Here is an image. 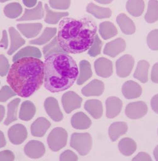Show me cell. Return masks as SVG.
<instances>
[{"label":"cell","mask_w":158,"mask_h":161,"mask_svg":"<svg viewBox=\"0 0 158 161\" xmlns=\"http://www.w3.org/2000/svg\"><path fill=\"white\" fill-rule=\"evenodd\" d=\"M97 29L95 20L90 17H65L59 23L58 40L67 54L83 53L93 44Z\"/></svg>","instance_id":"1"},{"label":"cell","mask_w":158,"mask_h":161,"mask_svg":"<svg viewBox=\"0 0 158 161\" xmlns=\"http://www.w3.org/2000/svg\"><path fill=\"white\" fill-rule=\"evenodd\" d=\"M44 78L42 61L33 57H26L14 62L8 73L7 82L17 95L28 98L38 90Z\"/></svg>","instance_id":"2"},{"label":"cell","mask_w":158,"mask_h":161,"mask_svg":"<svg viewBox=\"0 0 158 161\" xmlns=\"http://www.w3.org/2000/svg\"><path fill=\"white\" fill-rule=\"evenodd\" d=\"M44 64V86L51 92L67 90L79 75L77 64L67 53H58L46 58Z\"/></svg>","instance_id":"3"},{"label":"cell","mask_w":158,"mask_h":161,"mask_svg":"<svg viewBox=\"0 0 158 161\" xmlns=\"http://www.w3.org/2000/svg\"><path fill=\"white\" fill-rule=\"evenodd\" d=\"M92 145L93 140L90 134L76 133L72 134L70 145L80 155L85 156L88 154L92 149Z\"/></svg>","instance_id":"4"},{"label":"cell","mask_w":158,"mask_h":161,"mask_svg":"<svg viewBox=\"0 0 158 161\" xmlns=\"http://www.w3.org/2000/svg\"><path fill=\"white\" fill-rule=\"evenodd\" d=\"M68 134L61 127H57L52 130L48 136L47 142L48 147L53 152H58L66 146Z\"/></svg>","instance_id":"5"},{"label":"cell","mask_w":158,"mask_h":161,"mask_svg":"<svg viewBox=\"0 0 158 161\" xmlns=\"http://www.w3.org/2000/svg\"><path fill=\"white\" fill-rule=\"evenodd\" d=\"M134 60L132 55L125 54L116 62V73L120 77L125 78L130 75L134 67Z\"/></svg>","instance_id":"6"},{"label":"cell","mask_w":158,"mask_h":161,"mask_svg":"<svg viewBox=\"0 0 158 161\" xmlns=\"http://www.w3.org/2000/svg\"><path fill=\"white\" fill-rule=\"evenodd\" d=\"M61 102L65 111L69 114L81 108L82 99L75 92H68L63 95Z\"/></svg>","instance_id":"7"},{"label":"cell","mask_w":158,"mask_h":161,"mask_svg":"<svg viewBox=\"0 0 158 161\" xmlns=\"http://www.w3.org/2000/svg\"><path fill=\"white\" fill-rule=\"evenodd\" d=\"M148 108L145 103L142 101L130 103L127 105L125 114L131 119H138L143 117L147 114Z\"/></svg>","instance_id":"8"},{"label":"cell","mask_w":158,"mask_h":161,"mask_svg":"<svg viewBox=\"0 0 158 161\" xmlns=\"http://www.w3.org/2000/svg\"><path fill=\"white\" fill-rule=\"evenodd\" d=\"M8 137L13 144L19 145L22 143L28 136L25 127L22 124L13 125L8 130Z\"/></svg>","instance_id":"9"},{"label":"cell","mask_w":158,"mask_h":161,"mask_svg":"<svg viewBox=\"0 0 158 161\" xmlns=\"http://www.w3.org/2000/svg\"><path fill=\"white\" fill-rule=\"evenodd\" d=\"M45 109L48 115L55 122H59L63 119V114L61 112L57 99L54 97H48L45 101Z\"/></svg>","instance_id":"10"},{"label":"cell","mask_w":158,"mask_h":161,"mask_svg":"<svg viewBox=\"0 0 158 161\" xmlns=\"http://www.w3.org/2000/svg\"><path fill=\"white\" fill-rule=\"evenodd\" d=\"M94 68L96 74L100 77L108 78L113 73V64L111 61L99 58L94 62Z\"/></svg>","instance_id":"11"},{"label":"cell","mask_w":158,"mask_h":161,"mask_svg":"<svg viewBox=\"0 0 158 161\" xmlns=\"http://www.w3.org/2000/svg\"><path fill=\"white\" fill-rule=\"evenodd\" d=\"M24 152L29 158L37 159L44 155L45 148L44 144L40 141L32 140L25 145Z\"/></svg>","instance_id":"12"},{"label":"cell","mask_w":158,"mask_h":161,"mask_svg":"<svg viewBox=\"0 0 158 161\" xmlns=\"http://www.w3.org/2000/svg\"><path fill=\"white\" fill-rule=\"evenodd\" d=\"M126 48L125 40L118 38L108 42L105 46L103 53L111 58H115L120 53L124 51Z\"/></svg>","instance_id":"13"},{"label":"cell","mask_w":158,"mask_h":161,"mask_svg":"<svg viewBox=\"0 0 158 161\" xmlns=\"http://www.w3.org/2000/svg\"><path fill=\"white\" fill-rule=\"evenodd\" d=\"M106 116L112 119L117 117L121 112L123 106L122 101L118 97L111 96L107 98L105 102Z\"/></svg>","instance_id":"14"},{"label":"cell","mask_w":158,"mask_h":161,"mask_svg":"<svg viewBox=\"0 0 158 161\" xmlns=\"http://www.w3.org/2000/svg\"><path fill=\"white\" fill-rule=\"evenodd\" d=\"M104 90V84L101 80L95 79L84 86L81 92L86 97L99 96L102 95Z\"/></svg>","instance_id":"15"},{"label":"cell","mask_w":158,"mask_h":161,"mask_svg":"<svg viewBox=\"0 0 158 161\" xmlns=\"http://www.w3.org/2000/svg\"><path fill=\"white\" fill-rule=\"evenodd\" d=\"M121 92L127 99H134L141 96L142 88L139 84L133 80H128L123 85Z\"/></svg>","instance_id":"16"},{"label":"cell","mask_w":158,"mask_h":161,"mask_svg":"<svg viewBox=\"0 0 158 161\" xmlns=\"http://www.w3.org/2000/svg\"><path fill=\"white\" fill-rule=\"evenodd\" d=\"M51 126V123L48 119L43 117L38 118L31 126V132L36 137H42Z\"/></svg>","instance_id":"17"},{"label":"cell","mask_w":158,"mask_h":161,"mask_svg":"<svg viewBox=\"0 0 158 161\" xmlns=\"http://www.w3.org/2000/svg\"><path fill=\"white\" fill-rule=\"evenodd\" d=\"M17 28L26 38H32L36 37L40 33L42 25L41 23L18 24Z\"/></svg>","instance_id":"18"},{"label":"cell","mask_w":158,"mask_h":161,"mask_svg":"<svg viewBox=\"0 0 158 161\" xmlns=\"http://www.w3.org/2000/svg\"><path fill=\"white\" fill-rule=\"evenodd\" d=\"M71 124L72 127L76 130H86L91 126L92 121L86 114L80 112L73 115Z\"/></svg>","instance_id":"19"},{"label":"cell","mask_w":158,"mask_h":161,"mask_svg":"<svg viewBox=\"0 0 158 161\" xmlns=\"http://www.w3.org/2000/svg\"><path fill=\"white\" fill-rule=\"evenodd\" d=\"M44 15V9L42 8V2H39L36 7L32 9H25L24 15L20 19H17V21H24V20H39L43 18Z\"/></svg>","instance_id":"20"},{"label":"cell","mask_w":158,"mask_h":161,"mask_svg":"<svg viewBox=\"0 0 158 161\" xmlns=\"http://www.w3.org/2000/svg\"><path fill=\"white\" fill-rule=\"evenodd\" d=\"M116 22L121 32L125 35H133L136 31V26L129 17L124 14H121L116 18Z\"/></svg>","instance_id":"21"},{"label":"cell","mask_w":158,"mask_h":161,"mask_svg":"<svg viewBox=\"0 0 158 161\" xmlns=\"http://www.w3.org/2000/svg\"><path fill=\"white\" fill-rule=\"evenodd\" d=\"M85 110L92 115L94 119L101 118L103 114V105L101 101L98 99H90L87 101L85 104Z\"/></svg>","instance_id":"22"},{"label":"cell","mask_w":158,"mask_h":161,"mask_svg":"<svg viewBox=\"0 0 158 161\" xmlns=\"http://www.w3.org/2000/svg\"><path fill=\"white\" fill-rule=\"evenodd\" d=\"M10 37L11 39V45L9 50L7 52L8 55H12L13 53L19 49V48L24 45L25 41L22 37L20 36L19 32L13 27L9 28Z\"/></svg>","instance_id":"23"},{"label":"cell","mask_w":158,"mask_h":161,"mask_svg":"<svg viewBox=\"0 0 158 161\" xmlns=\"http://www.w3.org/2000/svg\"><path fill=\"white\" fill-rule=\"evenodd\" d=\"M128 130V127L125 122L112 123L109 128V136L112 142L116 141L121 136L125 134Z\"/></svg>","instance_id":"24"},{"label":"cell","mask_w":158,"mask_h":161,"mask_svg":"<svg viewBox=\"0 0 158 161\" xmlns=\"http://www.w3.org/2000/svg\"><path fill=\"white\" fill-rule=\"evenodd\" d=\"M86 10L98 19H108L112 14L111 10L108 8L101 7L93 3L88 4Z\"/></svg>","instance_id":"25"},{"label":"cell","mask_w":158,"mask_h":161,"mask_svg":"<svg viewBox=\"0 0 158 161\" xmlns=\"http://www.w3.org/2000/svg\"><path fill=\"white\" fill-rule=\"evenodd\" d=\"M93 75L91 65L88 61L82 60L80 62V71L77 77L76 83L82 85L88 80Z\"/></svg>","instance_id":"26"},{"label":"cell","mask_w":158,"mask_h":161,"mask_svg":"<svg viewBox=\"0 0 158 161\" xmlns=\"http://www.w3.org/2000/svg\"><path fill=\"white\" fill-rule=\"evenodd\" d=\"M150 64L147 61L140 60L138 62L136 69L133 74V77L143 83L148 80V72Z\"/></svg>","instance_id":"27"},{"label":"cell","mask_w":158,"mask_h":161,"mask_svg":"<svg viewBox=\"0 0 158 161\" xmlns=\"http://www.w3.org/2000/svg\"><path fill=\"white\" fill-rule=\"evenodd\" d=\"M118 149L123 155L130 156L136 152L137 144L132 139L125 137L121 140L118 144Z\"/></svg>","instance_id":"28"},{"label":"cell","mask_w":158,"mask_h":161,"mask_svg":"<svg viewBox=\"0 0 158 161\" xmlns=\"http://www.w3.org/2000/svg\"><path fill=\"white\" fill-rule=\"evenodd\" d=\"M36 114V107L33 103L26 101L20 106V118L22 120L29 121L33 118Z\"/></svg>","instance_id":"29"},{"label":"cell","mask_w":158,"mask_h":161,"mask_svg":"<svg viewBox=\"0 0 158 161\" xmlns=\"http://www.w3.org/2000/svg\"><path fill=\"white\" fill-rule=\"evenodd\" d=\"M126 8L130 15L137 17L143 14L145 8V2L144 0H128Z\"/></svg>","instance_id":"30"},{"label":"cell","mask_w":158,"mask_h":161,"mask_svg":"<svg viewBox=\"0 0 158 161\" xmlns=\"http://www.w3.org/2000/svg\"><path fill=\"white\" fill-rule=\"evenodd\" d=\"M117 32L116 26L111 22L106 21L99 24V33L104 40H108L116 36Z\"/></svg>","instance_id":"31"},{"label":"cell","mask_w":158,"mask_h":161,"mask_svg":"<svg viewBox=\"0 0 158 161\" xmlns=\"http://www.w3.org/2000/svg\"><path fill=\"white\" fill-rule=\"evenodd\" d=\"M26 57H33L39 59L42 57V53L38 48L33 46H26L19 51L13 58V62Z\"/></svg>","instance_id":"32"},{"label":"cell","mask_w":158,"mask_h":161,"mask_svg":"<svg viewBox=\"0 0 158 161\" xmlns=\"http://www.w3.org/2000/svg\"><path fill=\"white\" fill-rule=\"evenodd\" d=\"M57 33V29L55 28H46L42 35L38 38L30 40L29 43L32 45H42L48 42Z\"/></svg>","instance_id":"33"},{"label":"cell","mask_w":158,"mask_h":161,"mask_svg":"<svg viewBox=\"0 0 158 161\" xmlns=\"http://www.w3.org/2000/svg\"><path fill=\"white\" fill-rule=\"evenodd\" d=\"M42 52L45 59L51 55L58 53H66L61 47L58 40V37H55L51 42L42 48Z\"/></svg>","instance_id":"34"},{"label":"cell","mask_w":158,"mask_h":161,"mask_svg":"<svg viewBox=\"0 0 158 161\" xmlns=\"http://www.w3.org/2000/svg\"><path fill=\"white\" fill-rule=\"evenodd\" d=\"M20 99L16 98L8 104L7 117L4 122L5 125H9L10 124L17 120V114Z\"/></svg>","instance_id":"35"},{"label":"cell","mask_w":158,"mask_h":161,"mask_svg":"<svg viewBox=\"0 0 158 161\" xmlns=\"http://www.w3.org/2000/svg\"><path fill=\"white\" fill-rule=\"evenodd\" d=\"M146 21L149 23H153L158 20V1L150 0L147 12L145 16Z\"/></svg>","instance_id":"36"},{"label":"cell","mask_w":158,"mask_h":161,"mask_svg":"<svg viewBox=\"0 0 158 161\" xmlns=\"http://www.w3.org/2000/svg\"><path fill=\"white\" fill-rule=\"evenodd\" d=\"M45 9L46 11L45 22L48 24H57L63 17L67 16L69 15V14L67 12L58 13V12L53 11L50 9L47 4H45Z\"/></svg>","instance_id":"37"},{"label":"cell","mask_w":158,"mask_h":161,"mask_svg":"<svg viewBox=\"0 0 158 161\" xmlns=\"http://www.w3.org/2000/svg\"><path fill=\"white\" fill-rule=\"evenodd\" d=\"M22 7L20 4L14 2L8 4L4 8V13L9 19H14L20 16L22 13Z\"/></svg>","instance_id":"38"},{"label":"cell","mask_w":158,"mask_h":161,"mask_svg":"<svg viewBox=\"0 0 158 161\" xmlns=\"http://www.w3.org/2000/svg\"><path fill=\"white\" fill-rule=\"evenodd\" d=\"M102 45L103 44L101 40L99 39V36L96 34L94 42L88 50V53L89 55H90V57H95L97 55L100 54Z\"/></svg>","instance_id":"39"},{"label":"cell","mask_w":158,"mask_h":161,"mask_svg":"<svg viewBox=\"0 0 158 161\" xmlns=\"http://www.w3.org/2000/svg\"><path fill=\"white\" fill-rule=\"evenodd\" d=\"M147 44L153 51L158 50V30L151 31L147 37Z\"/></svg>","instance_id":"40"},{"label":"cell","mask_w":158,"mask_h":161,"mask_svg":"<svg viewBox=\"0 0 158 161\" xmlns=\"http://www.w3.org/2000/svg\"><path fill=\"white\" fill-rule=\"evenodd\" d=\"M51 7L55 9L66 10L71 5V0H49Z\"/></svg>","instance_id":"41"},{"label":"cell","mask_w":158,"mask_h":161,"mask_svg":"<svg viewBox=\"0 0 158 161\" xmlns=\"http://www.w3.org/2000/svg\"><path fill=\"white\" fill-rule=\"evenodd\" d=\"M16 95V93L9 86H3L0 90V102H5Z\"/></svg>","instance_id":"42"},{"label":"cell","mask_w":158,"mask_h":161,"mask_svg":"<svg viewBox=\"0 0 158 161\" xmlns=\"http://www.w3.org/2000/svg\"><path fill=\"white\" fill-rule=\"evenodd\" d=\"M9 70V64L8 59L4 55H0V76L3 77Z\"/></svg>","instance_id":"43"},{"label":"cell","mask_w":158,"mask_h":161,"mask_svg":"<svg viewBox=\"0 0 158 161\" xmlns=\"http://www.w3.org/2000/svg\"><path fill=\"white\" fill-rule=\"evenodd\" d=\"M77 155L71 150H67L63 152L60 156V161H77Z\"/></svg>","instance_id":"44"},{"label":"cell","mask_w":158,"mask_h":161,"mask_svg":"<svg viewBox=\"0 0 158 161\" xmlns=\"http://www.w3.org/2000/svg\"><path fill=\"white\" fill-rule=\"evenodd\" d=\"M15 155L10 150H4L0 152V161H14Z\"/></svg>","instance_id":"45"},{"label":"cell","mask_w":158,"mask_h":161,"mask_svg":"<svg viewBox=\"0 0 158 161\" xmlns=\"http://www.w3.org/2000/svg\"><path fill=\"white\" fill-rule=\"evenodd\" d=\"M133 161H152V158L150 155L145 152H140L137 156L133 158Z\"/></svg>","instance_id":"46"},{"label":"cell","mask_w":158,"mask_h":161,"mask_svg":"<svg viewBox=\"0 0 158 161\" xmlns=\"http://www.w3.org/2000/svg\"><path fill=\"white\" fill-rule=\"evenodd\" d=\"M151 80L153 82L158 83V62L153 66L151 71Z\"/></svg>","instance_id":"47"},{"label":"cell","mask_w":158,"mask_h":161,"mask_svg":"<svg viewBox=\"0 0 158 161\" xmlns=\"http://www.w3.org/2000/svg\"><path fill=\"white\" fill-rule=\"evenodd\" d=\"M2 34V38L0 41V48H3L4 49L6 50L8 46V39L7 31L3 30Z\"/></svg>","instance_id":"48"},{"label":"cell","mask_w":158,"mask_h":161,"mask_svg":"<svg viewBox=\"0 0 158 161\" xmlns=\"http://www.w3.org/2000/svg\"><path fill=\"white\" fill-rule=\"evenodd\" d=\"M151 105L153 111L158 114V94L154 96L151 99Z\"/></svg>","instance_id":"49"},{"label":"cell","mask_w":158,"mask_h":161,"mask_svg":"<svg viewBox=\"0 0 158 161\" xmlns=\"http://www.w3.org/2000/svg\"><path fill=\"white\" fill-rule=\"evenodd\" d=\"M37 0H23L24 5L28 8H32L36 6Z\"/></svg>","instance_id":"50"},{"label":"cell","mask_w":158,"mask_h":161,"mask_svg":"<svg viewBox=\"0 0 158 161\" xmlns=\"http://www.w3.org/2000/svg\"><path fill=\"white\" fill-rule=\"evenodd\" d=\"M6 145V141L3 133L0 130V148H3Z\"/></svg>","instance_id":"51"},{"label":"cell","mask_w":158,"mask_h":161,"mask_svg":"<svg viewBox=\"0 0 158 161\" xmlns=\"http://www.w3.org/2000/svg\"><path fill=\"white\" fill-rule=\"evenodd\" d=\"M5 115V108L3 106L0 105V122L3 119Z\"/></svg>","instance_id":"52"},{"label":"cell","mask_w":158,"mask_h":161,"mask_svg":"<svg viewBox=\"0 0 158 161\" xmlns=\"http://www.w3.org/2000/svg\"><path fill=\"white\" fill-rule=\"evenodd\" d=\"M96 2L99 3L103 4H108L110 3L114 0H95Z\"/></svg>","instance_id":"53"},{"label":"cell","mask_w":158,"mask_h":161,"mask_svg":"<svg viewBox=\"0 0 158 161\" xmlns=\"http://www.w3.org/2000/svg\"><path fill=\"white\" fill-rule=\"evenodd\" d=\"M153 154H154V156H155V160L158 161V145L155 148L154 152H153Z\"/></svg>","instance_id":"54"},{"label":"cell","mask_w":158,"mask_h":161,"mask_svg":"<svg viewBox=\"0 0 158 161\" xmlns=\"http://www.w3.org/2000/svg\"><path fill=\"white\" fill-rule=\"evenodd\" d=\"M9 1V0H0V2L4 3V2H7V1Z\"/></svg>","instance_id":"55"},{"label":"cell","mask_w":158,"mask_h":161,"mask_svg":"<svg viewBox=\"0 0 158 161\" xmlns=\"http://www.w3.org/2000/svg\"></svg>","instance_id":"56"}]
</instances>
